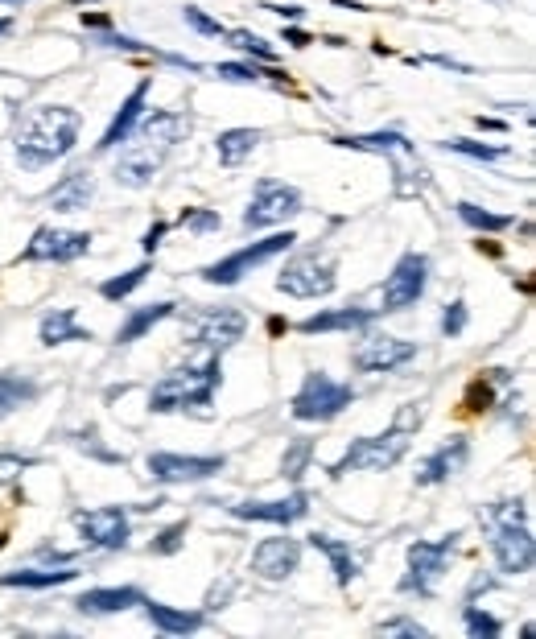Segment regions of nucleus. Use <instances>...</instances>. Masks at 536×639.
<instances>
[{"instance_id": "obj_16", "label": "nucleus", "mask_w": 536, "mask_h": 639, "mask_svg": "<svg viewBox=\"0 0 536 639\" xmlns=\"http://www.w3.org/2000/svg\"><path fill=\"white\" fill-rule=\"evenodd\" d=\"M491 536V557L499 565L504 578H524L532 561H536V541L528 520H499V524H483Z\"/></svg>"}, {"instance_id": "obj_31", "label": "nucleus", "mask_w": 536, "mask_h": 639, "mask_svg": "<svg viewBox=\"0 0 536 639\" xmlns=\"http://www.w3.org/2000/svg\"><path fill=\"white\" fill-rule=\"evenodd\" d=\"M260 141H264L260 128H227L215 137V157H219L223 170H236V165H244L260 149Z\"/></svg>"}, {"instance_id": "obj_34", "label": "nucleus", "mask_w": 536, "mask_h": 639, "mask_svg": "<svg viewBox=\"0 0 536 639\" xmlns=\"http://www.w3.org/2000/svg\"><path fill=\"white\" fill-rule=\"evenodd\" d=\"M223 42L231 46V50H240L244 58H256V62H264V66H277V50L268 46L260 33H252V29H223Z\"/></svg>"}, {"instance_id": "obj_7", "label": "nucleus", "mask_w": 536, "mask_h": 639, "mask_svg": "<svg viewBox=\"0 0 536 639\" xmlns=\"http://www.w3.org/2000/svg\"><path fill=\"white\" fill-rule=\"evenodd\" d=\"M409 437L400 425H388L384 433H372V437H355V442L343 450L339 462H330L326 475L330 479H347L355 470H392L400 458L409 454Z\"/></svg>"}, {"instance_id": "obj_4", "label": "nucleus", "mask_w": 536, "mask_h": 639, "mask_svg": "<svg viewBox=\"0 0 536 639\" xmlns=\"http://www.w3.org/2000/svg\"><path fill=\"white\" fill-rule=\"evenodd\" d=\"M293 244H297V231H289V227H273V231L264 235V240H252V244H244V248H236V252H227V256H219V260L203 264V268H198V277H203L207 285L231 289V285H240L244 277H252L260 264L285 256Z\"/></svg>"}, {"instance_id": "obj_51", "label": "nucleus", "mask_w": 536, "mask_h": 639, "mask_svg": "<svg viewBox=\"0 0 536 639\" xmlns=\"http://www.w3.org/2000/svg\"><path fill=\"white\" fill-rule=\"evenodd\" d=\"M38 561H46V565H75V553H62V549H54V545H42V549H38Z\"/></svg>"}, {"instance_id": "obj_30", "label": "nucleus", "mask_w": 536, "mask_h": 639, "mask_svg": "<svg viewBox=\"0 0 536 639\" xmlns=\"http://www.w3.org/2000/svg\"><path fill=\"white\" fill-rule=\"evenodd\" d=\"M38 400H42V384L29 372H0V421L38 405Z\"/></svg>"}, {"instance_id": "obj_38", "label": "nucleus", "mask_w": 536, "mask_h": 639, "mask_svg": "<svg viewBox=\"0 0 536 639\" xmlns=\"http://www.w3.org/2000/svg\"><path fill=\"white\" fill-rule=\"evenodd\" d=\"M71 442H75V450H83V454H91V458H99V462L124 466V454L108 450V446H104V437H99V429H95V425H83V429H75V433H71Z\"/></svg>"}, {"instance_id": "obj_12", "label": "nucleus", "mask_w": 536, "mask_h": 639, "mask_svg": "<svg viewBox=\"0 0 536 639\" xmlns=\"http://www.w3.org/2000/svg\"><path fill=\"white\" fill-rule=\"evenodd\" d=\"M330 145L355 149V153H380V157L392 161L396 178H417L421 186H429L425 165L417 161V145L405 137V132H396V128H384V132H359V137H334Z\"/></svg>"}, {"instance_id": "obj_11", "label": "nucleus", "mask_w": 536, "mask_h": 639, "mask_svg": "<svg viewBox=\"0 0 536 639\" xmlns=\"http://www.w3.org/2000/svg\"><path fill=\"white\" fill-rule=\"evenodd\" d=\"M145 470L157 487H186V483H207L227 470V454H174V450H153L145 458Z\"/></svg>"}, {"instance_id": "obj_21", "label": "nucleus", "mask_w": 536, "mask_h": 639, "mask_svg": "<svg viewBox=\"0 0 536 639\" xmlns=\"http://www.w3.org/2000/svg\"><path fill=\"white\" fill-rule=\"evenodd\" d=\"M141 598H145V590L132 582L128 586H95V590H83L71 607L87 619H104V615H124L132 607H141Z\"/></svg>"}, {"instance_id": "obj_15", "label": "nucleus", "mask_w": 536, "mask_h": 639, "mask_svg": "<svg viewBox=\"0 0 536 639\" xmlns=\"http://www.w3.org/2000/svg\"><path fill=\"white\" fill-rule=\"evenodd\" d=\"M95 244V235L91 231H71V227H38L29 235V244L21 248L17 264H75L91 252Z\"/></svg>"}, {"instance_id": "obj_1", "label": "nucleus", "mask_w": 536, "mask_h": 639, "mask_svg": "<svg viewBox=\"0 0 536 639\" xmlns=\"http://www.w3.org/2000/svg\"><path fill=\"white\" fill-rule=\"evenodd\" d=\"M182 132H190V120L174 108H145V116L137 120V128L124 137V149L116 157V182L128 190H141L149 186L165 161H170L174 145L182 141Z\"/></svg>"}, {"instance_id": "obj_28", "label": "nucleus", "mask_w": 536, "mask_h": 639, "mask_svg": "<svg viewBox=\"0 0 536 639\" xmlns=\"http://www.w3.org/2000/svg\"><path fill=\"white\" fill-rule=\"evenodd\" d=\"M178 314V301H153V306H141V310H128V318L116 326V347H132L141 343L145 334L161 322H170Z\"/></svg>"}, {"instance_id": "obj_3", "label": "nucleus", "mask_w": 536, "mask_h": 639, "mask_svg": "<svg viewBox=\"0 0 536 639\" xmlns=\"http://www.w3.org/2000/svg\"><path fill=\"white\" fill-rule=\"evenodd\" d=\"M223 388V355L207 351V359L186 363L165 372L149 388V413H207L215 405V392Z\"/></svg>"}, {"instance_id": "obj_44", "label": "nucleus", "mask_w": 536, "mask_h": 639, "mask_svg": "<svg viewBox=\"0 0 536 639\" xmlns=\"http://www.w3.org/2000/svg\"><path fill=\"white\" fill-rule=\"evenodd\" d=\"M466 326H471V310H466V297L446 301V310H442V334H446V339H458Z\"/></svg>"}, {"instance_id": "obj_18", "label": "nucleus", "mask_w": 536, "mask_h": 639, "mask_svg": "<svg viewBox=\"0 0 536 639\" xmlns=\"http://www.w3.org/2000/svg\"><path fill=\"white\" fill-rule=\"evenodd\" d=\"M301 557H306V541H297L289 532L268 536L252 549V574L260 582H289L301 569Z\"/></svg>"}, {"instance_id": "obj_56", "label": "nucleus", "mask_w": 536, "mask_h": 639, "mask_svg": "<svg viewBox=\"0 0 536 639\" xmlns=\"http://www.w3.org/2000/svg\"><path fill=\"white\" fill-rule=\"evenodd\" d=\"M0 5H9V9H25L29 0H0Z\"/></svg>"}, {"instance_id": "obj_32", "label": "nucleus", "mask_w": 536, "mask_h": 639, "mask_svg": "<svg viewBox=\"0 0 536 639\" xmlns=\"http://www.w3.org/2000/svg\"><path fill=\"white\" fill-rule=\"evenodd\" d=\"M149 273H153V260H141L137 268H124V273H116V277H108L104 285H99V297H104V301H128L149 281Z\"/></svg>"}, {"instance_id": "obj_41", "label": "nucleus", "mask_w": 536, "mask_h": 639, "mask_svg": "<svg viewBox=\"0 0 536 639\" xmlns=\"http://www.w3.org/2000/svg\"><path fill=\"white\" fill-rule=\"evenodd\" d=\"M186 532H190V520H174V524H165L153 541H149V553L153 557H174L182 545H186Z\"/></svg>"}, {"instance_id": "obj_55", "label": "nucleus", "mask_w": 536, "mask_h": 639, "mask_svg": "<svg viewBox=\"0 0 536 639\" xmlns=\"http://www.w3.org/2000/svg\"><path fill=\"white\" fill-rule=\"evenodd\" d=\"M475 124H479V132H504V128H508L504 120H483V116H479Z\"/></svg>"}, {"instance_id": "obj_59", "label": "nucleus", "mask_w": 536, "mask_h": 639, "mask_svg": "<svg viewBox=\"0 0 536 639\" xmlns=\"http://www.w3.org/2000/svg\"><path fill=\"white\" fill-rule=\"evenodd\" d=\"M71 5H87V0H71Z\"/></svg>"}, {"instance_id": "obj_47", "label": "nucleus", "mask_w": 536, "mask_h": 639, "mask_svg": "<svg viewBox=\"0 0 536 639\" xmlns=\"http://www.w3.org/2000/svg\"><path fill=\"white\" fill-rule=\"evenodd\" d=\"M236 590H240V582H236V578H223V582H215V586L207 590V598H203L207 615H211V611H227V602L236 598Z\"/></svg>"}, {"instance_id": "obj_24", "label": "nucleus", "mask_w": 536, "mask_h": 639, "mask_svg": "<svg viewBox=\"0 0 536 639\" xmlns=\"http://www.w3.org/2000/svg\"><path fill=\"white\" fill-rule=\"evenodd\" d=\"M380 318V310H367V306H334V310H318L310 318H301L297 330L301 334H359Z\"/></svg>"}, {"instance_id": "obj_49", "label": "nucleus", "mask_w": 536, "mask_h": 639, "mask_svg": "<svg viewBox=\"0 0 536 639\" xmlns=\"http://www.w3.org/2000/svg\"><path fill=\"white\" fill-rule=\"evenodd\" d=\"M165 231H170V219H153V223H149V231L141 235V248H145V256H153V252L161 248Z\"/></svg>"}, {"instance_id": "obj_26", "label": "nucleus", "mask_w": 536, "mask_h": 639, "mask_svg": "<svg viewBox=\"0 0 536 639\" xmlns=\"http://www.w3.org/2000/svg\"><path fill=\"white\" fill-rule=\"evenodd\" d=\"M141 611L149 619L153 631L161 635H194L198 627L207 623V611H186V607H170V602H161V598H141Z\"/></svg>"}, {"instance_id": "obj_37", "label": "nucleus", "mask_w": 536, "mask_h": 639, "mask_svg": "<svg viewBox=\"0 0 536 639\" xmlns=\"http://www.w3.org/2000/svg\"><path fill=\"white\" fill-rule=\"evenodd\" d=\"M495 380H491V372H483V376H475L471 380V388H466V396H462V413H491L495 409Z\"/></svg>"}, {"instance_id": "obj_6", "label": "nucleus", "mask_w": 536, "mask_h": 639, "mask_svg": "<svg viewBox=\"0 0 536 639\" xmlns=\"http://www.w3.org/2000/svg\"><path fill=\"white\" fill-rule=\"evenodd\" d=\"M355 396L359 392L351 384L334 380L330 372H306L301 376V388L289 400V417L301 421V425H326L339 413H347L355 405Z\"/></svg>"}, {"instance_id": "obj_14", "label": "nucleus", "mask_w": 536, "mask_h": 639, "mask_svg": "<svg viewBox=\"0 0 536 639\" xmlns=\"http://www.w3.org/2000/svg\"><path fill=\"white\" fill-rule=\"evenodd\" d=\"M75 532L83 549L95 553H120L132 541V508H120V503H108V508H87L75 512Z\"/></svg>"}, {"instance_id": "obj_39", "label": "nucleus", "mask_w": 536, "mask_h": 639, "mask_svg": "<svg viewBox=\"0 0 536 639\" xmlns=\"http://www.w3.org/2000/svg\"><path fill=\"white\" fill-rule=\"evenodd\" d=\"M442 149L458 153V157H471V161H499L512 153L508 145H483V141H466V137H450V141H442Z\"/></svg>"}, {"instance_id": "obj_46", "label": "nucleus", "mask_w": 536, "mask_h": 639, "mask_svg": "<svg viewBox=\"0 0 536 639\" xmlns=\"http://www.w3.org/2000/svg\"><path fill=\"white\" fill-rule=\"evenodd\" d=\"M499 520H528V503L524 499H504L483 508V524H499Z\"/></svg>"}, {"instance_id": "obj_57", "label": "nucleus", "mask_w": 536, "mask_h": 639, "mask_svg": "<svg viewBox=\"0 0 536 639\" xmlns=\"http://www.w3.org/2000/svg\"><path fill=\"white\" fill-rule=\"evenodd\" d=\"M9 29H13V21H9V17H0V38H5Z\"/></svg>"}, {"instance_id": "obj_54", "label": "nucleus", "mask_w": 536, "mask_h": 639, "mask_svg": "<svg viewBox=\"0 0 536 639\" xmlns=\"http://www.w3.org/2000/svg\"><path fill=\"white\" fill-rule=\"evenodd\" d=\"M83 25H95V29H108L112 21H108L104 13H83Z\"/></svg>"}, {"instance_id": "obj_29", "label": "nucleus", "mask_w": 536, "mask_h": 639, "mask_svg": "<svg viewBox=\"0 0 536 639\" xmlns=\"http://www.w3.org/2000/svg\"><path fill=\"white\" fill-rule=\"evenodd\" d=\"M38 343L42 347H66V343H95V334L79 322L75 310H50L38 322Z\"/></svg>"}, {"instance_id": "obj_2", "label": "nucleus", "mask_w": 536, "mask_h": 639, "mask_svg": "<svg viewBox=\"0 0 536 639\" xmlns=\"http://www.w3.org/2000/svg\"><path fill=\"white\" fill-rule=\"evenodd\" d=\"M83 116L66 104H38L29 108L13 132V153L21 170H46L54 161H66L79 145Z\"/></svg>"}, {"instance_id": "obj_58", "label": "nucleus", "mask_w": 536, "mask_h": 639, "mask_svg": "<svg viewBox=\"0 0 536 639\" xmlns=\"http://www.w3.org/2000/svg\"><path fill=\"white\" fill-rule=\"evenodd\" d=\"M5 545H9V536H5V532H0V549H5Z\"/></svg>"}, {"instance_id": "obj_8", "label": "nucleus", "mask_w": 536, "mask_h": 639, "mask_svg": "<svg viewBox=\"0 0 536 639\" xmlns=\"http://www.w3.org/2000/svg\"><path fill=\"white\" fill-rule=\"evenodd\" d=\"M458 541H462V532L438 536V541H413L409 545V569H405V578L396 582V590L409 594V598H433L438 594L442 574H446V565L458 553Z\"/></svg>"}, {"instance_id": "obj_35", "label": "nucleus", "mask_w": 536, "mask_h": 639, "mask_svg": "<svg viewBox=\"0 0 536 639\" xmlns=\"http://www.w3.org/2000/svg\"><path fill=\"white\" fill-rule=\"evenodd\" d=\"M454 211H458V219H462L466 227H475V231H483V235H499V231H508V227H516V215H499V211H483V207H475V203H458Z\"/></svg>"}, {"instance_id": "obj_17", "label": "nucleus", "mask_w": 536, "mask_h": 639, "mask_svg": "<svg viewBox=\"0 0 536 639\" xmlns=\"http://www.w3.org/2000/svg\"><path fill=\"white\" fill-rule=\"evenodd\" d=\"M244 334H248V318L236 306H203V310H194V343L203 351L223 355L236 343H244Z\"/></svg>"}, {"instance_id": "obj_43", "label": "nucleus", "mask_w": 536, "mask_h": 639, "mask_svg": "<svg viewBox=\"0 0 536 639\" xmlns=\"http://www.w3.org/2000/svg\"><path fill=\"white\" fill-rule=\"evenodd\" d=\"M33 466H42V458L38 454H17V450H9V454H0V483H17L25 470H33Z\"/></svg>"}, {"instance_id": "obj_48", "label": "nucleus", "mask_w": 536, "mask_h": 639, "mask_svg": "<svg viewBox=\"0 0 536 639\" xmlns=\"http://www.w3.org/2000/svg\"><path fill=\"white\" fill-rule=\"evenodd\" d=\"M376 631H380V635H413V639H425V635H429V627H421L417 619H388V623H380Z\"/></svg>"}, {"instance_id": "obj_42", "label": "nucleus", "mask_w": 536, "mask_h": 639, "mask_svg": "<svg viewBox=\"0 0 536 639\" xmlns=\"http://www.w3.org/2000/svg\"><path fill=\"white\" fill-rule=\"evenodd\" d=\"M215 75L223 79V83H260L264 75H268V66L260 62H219L215 66Z\"/></svg>"}, {"instance_id": "obj_40", "label": "nucleus", "mask_w": 536, "mask_h": 639, "mask_svg": "<svg viewBox=\"0 0 536 639\" xmlns=\"http://www.w3.org/2000/svg\"><path fill=\"white\" fill-rule=\"evenodd\" d=\"M170 227H182V231H190V235H211V231L223 227V215L211 211V207H186V211L178 215V223H170Z\"/></svg>"}, {"instance_id": "obj_13", "label": "nucleus", "mask_w": 536, "mask_h": 639, "mask_svg": "<svg viewBox=\"0 0 536 639\" xmlns=\"http://www.w3.org/2000/svg\"><path fill=\"white\" fill-rule=\"evenodd\" d=\"M421 355L417 343L396 339V334H380V330H363V339L351 351V367L359 376H392L400 367H409Z\"/></svg>"}, {"instance_id": "obj_23", "label": "nucleus", "mask_w": 536, "mask_h": 639, "mask_svg": "<svg viewBox=\"0 0 536 639\" xmlns=\"http://www.w3.org/2000/svg\"><path fill=\"white\" fill-rule=\"evenodd\" d=\"M95 198V170L91 165H75L66 178H58L50 190H46V203L58 211V215H79L91 207Z\"/></svg>"}, {"instance_id": "obj_45", "label": "nucleus", "mask_w": 536, "mask_h": 639, "mask_svg": "<svg viewBox=\"0 0 536 639\" xmlns=\"http://www.w3.org/2000/svg\"><path fill=\"white\" fill-rule=\"evenodd\" d=\"M182 21H186V25L194 29V33H203V38H223V29H227L223 21L207 17V13L198 9V5H186V9H182Z\"/></svg>"}, {"instance_id": "obj_50", "label": "nucleus", "mask_w": 536, "mask_h": 639, "mask_svg": "<svg viewBox=\"0 0 536 639\" xmlns=\"http://www.w3.org/2000/svg\"><path fill=\"white\" fill-rule=\"evenodd\" d=\"M495 586H499V582H495L491 574H487V578H483V574H475V578H471V586H466V598H462V602H475L479 594H491Z\"/></svg>"}, {"instance_id": "obj_22", "label": "nucleus", "mask_w": 536, "mask_h": 639, "mask_svg": "<svg viewBox=\"0 0 536 639\" xmlns=\"http://www.w3.org/2000/svg\"><path fill=\"white\" fill-rule=\"evenodd\" d=\"M149 91H153V79H141L137 87L128 91V99L116 108V116H112V124L104 128V137H99V145H95V153H116L120 145H124V137L132 128H137V120L145 116V108H149Z\"/></svg>"}, {"instance_id": "obj_10", "label": "nucleus", "mask_w": 536, "mask_h": 639, "mask_svg": "<svg viewBox=\"0 0 536 639\" xmlns=\"http://www.w3.org/2000/svg\"><path fill=\"white\" fill-rule=\"evenodd\" d=\"M429 273H433V260L425 252H400L392 273L384 277V289H380V314H405L413 310L417 301L429 293Z\"/></svg>"}, {"instance_id": "obj_53", "label": "nucleus", "mask_w": 536, "mask_h": 639, "mask_svg": "<svg viewBox=\"0 0 536 639\" xmlns=\"http://www.w3.org/2000/svg\"><path fill=\"white\" fill-rule=\"evenodd\" d=\"M268 13H277L281 21H301V9L297 5H264Z\"/></svg>"}, {"instance_id": "obj_33", "label": "nucleus", "mask_w": 536, "mask_h": 639, "mask_svg": "<svg viewBox=\"0 0 536 639\" xmlns=\"http://www.w3.org/2000/svg\"><path fill=\"white\" fill-rule=\"evenodd\" d=\"M314 454H318L314 437H293V442L285 446V454H281V475H285L289 483H301V479L310 475Z\"/></svg>"}, {"instance_id": "obj_27", "label": "nucleus", "mask_w": 536, "mask_h": 639, "mask_svg": "<svg viewBox=\"0 0 536 639\" xmlns=\"http://www.w3.org/2000/svg\"><path fill=\"white\" fill-rule=\"evenodd\" d=\"M79 578V565H29L0 578V590H58Z\"/></svg>"}, {"instance_id": "obj_9", "label": "nucleus", "mask_w": 536, "mask_h": 639, "mask_svg": "<svg viewBox=\"0 0 536 639\" xmlns=\"http://www.w3.org/2000/svg\"><path fill=\"white\" fill-rule=\"evenodd\" d=\"M301 211H306V194L297 186L277 182V178H260L240 223H244V231H273V227H285L289 219H297Z\"/></svg>"}, {"instance_id": "obj_5", "label": "nucleus", "mask_w": 536, "mask_h": 639, "mask_svg": "<svg viewBox=\"0 0 536 639\" xmlns=\"http://www.w3.org/2000/svg\"><path fill=\"white\" fill-rule=\"evenodd\" d=\"M277 293L297 297V301H318L330 297L339 289V260H334L326 248H306V252H293L281 273H277Z\"/></svg>"}, {"instance_id": "obj_20", "label": "nucleus", "mask_w": 536, "mask_h": 639, "mask_svg": "<svg viewBox=\"0 0 536 639\" xmlns=\"http://www.w3.org/2000/svg\"><path fill=\"white\" fill-rule=\"evenodd\" d=\"M466 462H471V442H466V433H450L438 450H429V454L417 462L413 483H417V487H442V483H450L454 475H462Z\"/></svg>"}, {"instance_id": "obj_52", "label": "nucleus", "mask_w": 536, "mask_h": 639, "mask_svg": "<svg viewBox=\"0 0 536 639\" xmlns=\"http://www.w3.org/2000/svg\"><path fill=\"white\" fill-rule=\"evenodd\" d=\"M281 38H285L289 46H297V50H306V46L314 42V38H310V33H306V29H293V25H289V29H281Z\"/></svg>"}, {"instance_id": "obj_19", "label": "nucleus", "mask_w": 536, "mask_h": 639, "mask_svg": "<svg viewBox=\"0 0 536 639\" xmlns=\"http://www.w3.org/2000/svg\"><path fill=\"white\" fill-rule=\"evenodd\" d=\"M227 516L236 520H248V524H277V528H289L297 520L310 516V491H293L285 499H244V503H231Z\"/></svg>"}, {"instance_id": "obj_25", "label": "nucleus", "mask_w": 536, "mask_h": 639, "mask_svg": "<svg viewBox=\"0 0 536 639\" xmlns=\"http://www.w3.org/2000/svg\"><path fill=\"white\" fill-rule=\"evenodd\" d=\"M306 541H310V549H318L330 561V574H334V586L339 590H351V582H359L363 557L351 549V541H339V536H330V532H310Z\"/></svg>"}, {"instance_id": "obj_36", "label": "nucleus", "mask_w": 536, "mask_h": 639, "mask_svg": "<svg viewBox=\"0 0 536 639\" xmlns=\"http://www.w3.org/2000/svg\"><path fill=\"white\" fill-rule=\"evenodd\" d=\"M462 627L471 639H499L504 635V619H495L491 611H483L479 602H462Z\"/></svg>"}]
</instances>
